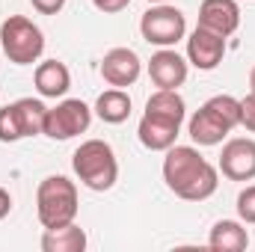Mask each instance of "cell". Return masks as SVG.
<instances>
[{
  "mask_svg": "<svg viewBox=\"0 0 255 252\" xmlns=\"http://www.w3.org/2000/svg\"><path fill=\"white\" fill-rule=\"evenodd\" d=\"M163 181L184 202H205L220 187V169L193 145H169L163 157Z\"/></svg>",
  "mask_w": 255,
  "mask_h": 252,
  "instance_id": "cell-1",
  "label": "cell"
},
{
  "mask_svg": "<svg viewBox=\"0 0 255 252\" xmlns=\"http://www.w3.org/2000/svg\"><path fill=\"white\" fill-rule=\"evenodd\" d=\"M238 125H241V98L214 95L190 116L187 133L196 145H220Z\"/></svg>",
  "mask_w": 255,
  "mask_h": 252,
  "instance_id": "cell-2",
  "label": "cell"
},
{
  "mask_svg": "<svg viewBox=\"0 0 255 252\" xmlns=\"http://www.w3.org/2000/svg\"><path fill=\"white\" fill-rule=\"evenodd\" d=\"M71 169L83 187L104 193L119 181V160L110 142L104 139H86L71 154Z\"/></svg>",
  "mask_w": 255,
  "mask_h": 252,
  "instance_id": "cell-3",
  "label": "cell"
},
{
  "mask_svg": "<svg viewBox=\"0 0 255 252\" xmlns=\"http://www.w3.org/2000/svg\"><path fill=\"white\" fill-rule=\"evenodd\" d=\"M77 184L65 175H48L36 190V214L42 229H60L77 220Z\"/></svg>",
  "mask_w": 255,
  "mask_h": 252,
  "instance_id": "cell-4",
  "label": "cell"
},
{
  "mask_svg": "<svg viewBox=\"0 0 255 252\" xmlns=\"http://www.w3.org/2000/svg\"><path fill=\"white\" fill-rule=\"evenodd\" d=\"M0 48L15 65H33L45 54V33L27 15H9L0 24Z\"/></svg>",
  "mask_w": 255,
  "mask_h": 252,
  "instance_id": "cell-5",
  "label": "cell"
},
{
  "mask_svg": "<svg viewBox=\"0 0 255 252\" xmlns=\"http://www.w3.org/2000/svg\"><path fill=\"white\" fill-rule=\"evenodd\" d=\"M139 33L154 48H175L187 36V18L181 9H175L169 3H154L148 12H142Z\"/></svg>",
  "mask_w": 255,
  "mask_h": 252,
  "instance_id": "cell-6",
  "label": "cell"
},
{
  "mask_svg": "<svg viewBox=\"0 0 255 252\" xmlns=\"http://www.w3.org/2000/svg\"><path fill=\"white\" fill-rule=\"evenodd\" d=\"M92 125V107L80 98H63L57 107H48L42 133L51 139H71L86 133Z\"/></svg>",
  "mask_w": 255,
  "mask_h": 252,
  "instance_id": "cell-7",
  "label": "cell"
},
{
  "mask_svg": "<svg viewBox=\"0 0 255 252\" xmlns=\"http://www.w3.org/2000/svg\"><path fill=\"white\" fill-rule=\"evenodd\" d=\"M229 181H253L255 178V139L250 136H235L223 145L220 166H217Z\"/></svg>",
  "mask_w": 255,
  "mask_h": 252,
  "instance_id": "cell-8",
  "label": "cell"
},
{
  "mask_svg": "<svg viewBox=\"0 0 255 252\" xmlns=\"http://www.w3.org/2000/svg\"><path fill=\"white\" fill-rule=\"evenodd\" d=\"M223 57H226V36L196 24V30L187 39V63L199 71H214L223 63Z\"/></svg>",
  "mask_w": 255,
  "mask_h": 252,
  "instance_id": "cell-9",
  "label": "cell"
},
{
  "mask_svg": "<svg viewBox=\"0 0 255 252\" xmlns=\"http://www.w3.org/2000/svg\"><path fill=\"white\" fill-rule=\"evenodd\" d=\"M190 63L175 51V48H160L148 60V77L157 89H178L187 83Z\"/></svg>",
  "mask_w": 255,
  "mask_h": 252,
  "instance_id": "cell-10",
  "label": "cell"
},
{
  "mask_svg": "<svg viewBox=\"0 0 255 252\" xmlns=\"http://www.w3.org/2000/svg\"><path fill=\"white\" fill-rule=\"evenodd\" d=\"M139 74H142V60L130 48H110L101 60V77L116 89L133 86Z\"/></svg>",
  "mask_w": 255,
  "mask_h": 252,
  "instance_id": "cell-11",
  "label": "cell"
},
{
  "mask_svg": "<svg viewBox=\"0 0 255 252\" xmlns=\"http://www.w3.org/2000/svg\"><path fill=\"white\" fill-rule=\"evenodd\" d=\"M199 27L214 30L220 36H232L241 27V6L238 0H202L199 6Z\"/></svg>",
  "mask_w": 255,
  "mask_h": 252,
  "instance_id": "cell-12",
  "label": "cell"
},
{
  "mask_svg": "<svg viewBox=\"0 0 255 252\" xmlns=\"http://www.w3.org/2000/svg\"><path fill=\"white\" fill-rule=\"evenodd\" d=\"M33 83H36V92L42 98H63L71 86V71L60 60H45V63L36 65Z\"/></svg>",
  "mask_w": 255,
  "mask_h": 252,
  "instance_id": "cell-13",
  "label": "cell"
},
{
  "mask_svg": "<svg viewBox=\"0 0 255 252\" xmlns=\"http://www.w3.org/2000/svg\"><path fill=\"white\" fill-rule=\"evenodd\" d=\"M145 116H154V119H163V122H172L181 127L184 116H187V104L178 95V89H157L145 101Z\"/></svg>",
  "mask_w": 255,
  "mask_h": 252,
  "instance_id": "cell-14",
  "label": "cell"
},
{
  "mask_svg": "<svg viewBox=\"0 0 255 252\" xmlns=\"http://www.w3.org/2000/svg\"><path fill=\"white\" fill-rule=\"evenodd\" d=\"M178 130L181 127L172 125V122H163V119H154V116H145L142 113V119L136 125V136H139V142L148 151H166L169 145H175Z\"/></svg>",
  "mask_w": 255,
  "mask_h": 252,
  "instance_id": "cell-15",
  "label": "cell"
},
{
  "mask_svg": "<svg viewBox=\"0 0 255 252\" xmlns=\"http://www.w3.org/2000/svg\"><path fill=\"white\" fill-rule=\"evenodd\" d=\"M208 247L217 252H244L250 247V235L241 220H220L211 226Z\"/></svg>",
  "mask_w": 255,
  "mask_h": 252,
  "instance_id": "cell-16",
  "label": "cell"
},
{
  "mask_svg": "<svg viewBox=\"0 0 255 252\" xmlns=\"http://www.w3.org/2000/svg\"><path fill=\"white\" fill-rule=\"evenodd\" d=\"M92 113L101 122H107V125H122L128 116H130V95H128L125 89H116V86L113 89H104L98 95Z\"/></svg>",
  "mask_w": 255,
  "mask_h": 252,
  "instance_id": "cell-17",
  "label": "cell"
},
{
  "mask_svg": "<svg viewBox=\"0 0 255 252\" xmlns=\"http://www.w3.org/2000/svg\"><path fill=\"white\" fill-rule=\"evenodd\" d=\"M42 250L45 252H83L86 250V232L77 223H68V226H60V229H45Z\"/></svg>",
  "mask_w": 255,
  "mask_h": 252,
  "instance_id": "cell-18",
  "label": "cell"
},
{
  "mask_svg": "<svg viewBox=\"0 0 255 252\" xmlns=\"http://www.w3.org/2000/svg\"><path fill=\"white\" fill-rule=\"evenodd\" d=\"M12 107H15V116H18V125H21L24 136H39L42 133L48 107L39 98H18V101H12Z\"/></svg>",
  "mask_w": 255,
  "mask_h": 252,
  "instance_id": "cell-19",
  "label": "cell"
},
{
  "mask_svg": "<svg viewBox=\"0 0 255 252\" xmlns=\"http://www.w3.org/2000/svg\"><path fill=\"white\" fill-rule=\"evenodd\" d=\"M18 139H24V133L18 125L15 107L6 104V107H0V142H18Z\"/></svg>",
  "mask_w": 255,
  "mask_h": 252,
  "instance_id": "cell-20",
  "label": "cell"
},
{
  "mask_svg": "<svg viewBox=\"0 0 255 252\" xmlns=\"http://www.w3.org/2000/svg\"><path fill=\"white\" fill-rule=\"evenodd\" d=\"M238 217L244 226H255V184L238 193Z\"/></svg>",
  "mask_w": 255,
  "mask_h": 252,
  "instance_id": "cell-21",
  "label": "cell"
},
{
  "mask_svg": "<svg viewBox=\"0 0 255 252\" xmlns=\"http://www.w3.org/2000/svg\"><path fill=\"white\" fill-rule=\"evenodd\" d=\"M241 125L250 133H255V92H250L247 98H241Z\"/></svg>",
  "mask_w": 255,
  "mask_h": 252,
  "instance_id": "cell-22",
  "label": "cell"
},
{
  "mask_svg": "<svg viewBox=\"0 0 255 252\" xmlns=\"http://www.w3.org/2000/svg\"><path fill=\"white\" fill-rule=\"evenodd\" d=\"M92 6L98 12H104V15H119L130 6V0H92Z\"/></svg>",
  "mask_w": 255,
  "mask_h": 252,
  "instance_id": "cell-23",
  "label": "cell"
},
{
  "mask_svg": "<svg viewBox=\"0 0 255 252\" xmlns=\"http://www.w3.org/2000/svg\"><path fill=\"white\" fill-rule=\"evenodd\" d=\"M30 3H33V9L39 15H57L65 6V0H30Z\"/></svg>",
  "mask_w": 255,
  "mask_h": 252,
  "instance_id": "cell-24",
  "label": "cell"
},
{
  "mask_svg": "<svg viewBox=\"0 0 255 252\" xmlns=\"http://www.w3.org/2000/svg\"><path fill=\"white\" fill-rule=\"evenodd\" d=\"M9 211H12V196H9L6 187H0V220H6Z\"/></svg>",
  "mask_w": 255,
  "mask_h": 252,
  "instance_id": "cell-25",
  "label": "cell"
},
{
  "mask_svg": "<svg viewBox=\"0 0 255 252\" xmlns=\"http://www.w3.org/2000/svg\"><path fill=\"white\" fill-rule=\"evenodd\" d=\"M250 89L255 92V65H253V71H250Z\"/></svg>",
  "mask_w": 255,
  "mask_h": 252,
  "instance_id": "cell-26",
  "label": "cell"
},
{
  "mask_svg": "<svg viewBox=\"0 0 255 252\" xmlns=\"http://www.w3.org/2000/svg\"><path fill=\"white\" fill-rule=\"evenodd\" d=\"M145 3H166V0H145Z\"/></svg>",
  "mask_w": 255,
  "mask_h": 252,
  "instance_id": "cell-27",
  "label": "cell"
}]
</instances>
